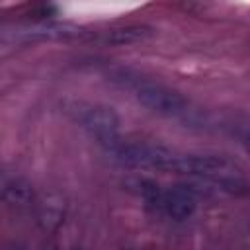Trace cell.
Segmentation results:
<instances>
[{
	"mask_svg": "<svg viewBox=\"0 0 250 250\" xmlns=\"http://www.w3.org/2000/svg\"><path fill=\"white\" fill-rule=\"evenodd\" d=\"M64 111L74 123H78L84 131H88L98 143L107 146V150L121 143L119 141L121 119L113 107L104 104L84 102V100H70L64 104Z\"/></svg>",
	"mask_w": 250,
	"mask_h": 250,
	"instance_id": "1",
	"label": "cell"
},
{
	"mask_svg": "<svg viewBox=\"0 0 250 250\" xmlns=\"http://www.w3.org/2000/svg\"><path fill=\"white\" fill-rule=\"evenodd\" d=\"M135 98L146 109L166 115V117H182L189 111V102L176 90H170L162 84L154 82H137Z\"/></svg>",
	"mask_w": 250,
	"mask_h": 250,
	"instance_id": "2",
	"label": "cell"
},
{
	"mask_svg": "<svg viewBox=\"0 0 250 250\" xmlns=\"http://www.w3.org/2000/svg\"><path fill=\"white\" fill-rule=\"evenodd\" d=\"M156 205L172 219L176 221H184L188 217H191L197 209V193L193 188L178 184V186H170L168 189H160L158 201Z\"/></svg>",
	"mask_w": 250,
	"mask_h": 250,
	"instance_id": "3",
	"label": "cell"
},
{
	"mask_svg": "<svg viewBox=\"0 0 250 250\" xmlns=\"http://www.w3.org/2000/svg\"><path fill=\"white\" fill-rule=\"evenodd\" d=\"M16 35L23 37L25 41H45V39H76L82 37L84 31L70 23H35L18 29Z\"/></svg>",
	"mask_w": 250,
	"mask_h": 250,
	"instance_id": "4",
	"label": "cell"
},
{
	"mask_svg": "<svg viewBox=\"0 0 250 250\" xmlns=\"http://www.w3.org/2000/svg\"><path fill=\"white\" fill-rule=\"evenodd\" d=\"M2 197L12 207H27L33 201V189L21 176H6L2 180Z\"/></svg>",
	"mask_w": 250,
	"mask_h": 250,
	"instance_id": "5",
	"label": "cell"
},
{
	"mask_svg": "<svg viewBox=\"0 0 250 250\" xmlns=\"http://www.w3.org/2000/svg\"><path fill=\"white\" fill-rule=\"evenodd\" d=\"M150 35H152V29H150V27L133 25V27L113 29V31L107 35V41H109V43H115V45H129V43L143 41V39H146V37H150Z\"/></svg>",
	"mask_w": 250,
	"mask_h": 250,
	"instance_id": "6",
	"label": "cell"
},
{
	"mask_svg": "<svg viewBox=\"0 0 250 250\" xmlns=\"http://www.w3.org/2000/svg\"><path fill=\"white\" fill-rule=\"evenodd\" d=\"M244 146H246V150L250 152V131L244 135Z\"/></svg>",
	"mask_w": 250,
	"mask_h": 250,
	"instance_id": "7",
	"label": "cell"
},
{
	"mask_svg": "<svg viewBox=\"0 0 250 250\" xmlns=\"http://www.w3.org/2000/svg\"><path fill=\"white\" fill-rule=\"evenodd\" d=\"M6 250H23V248L18 246V244H10V246H6Z\"/></svg>",
	"mask_w": 250,
	"mask_h": 250,
	"instance_id": "8",
	"label": "cell"
},
{
	"mask_svg": "<svg viewBox=\"0 0 250 250\" xmlns=\"http://www.w3.org/2000/svg\"><path fill=\"white\" fill-rule=\"evenodd\" d=\"M127 250H137V248H127Z\"/></svg>",
	"mask_w": 250,
	"mask_h": 250,
	"instance_id": "9",
	"label": "cell"
}]
</instances>
